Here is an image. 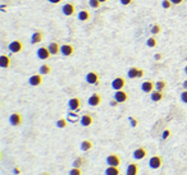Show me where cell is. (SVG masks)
<instances>
[{
    "mask_svg": "<svg viewBox=\"0 0 187 175\" xmlns=\"http://www.w3.org/2000/svg\"><path fill=\"white\" fill-rule=\"evenodd\" d=\"M137 174H139V165L136 163L128 164L126 169V175H137Z\"/></svg>",
    "mask_w": 187,
    "mask_h": 175,
    "instance_id": "ac0fdd59",
    "label": "cell"
},
{
    "mask_svg": "<svg viewBox=\"0 0 187 175\" xmlns=\"http://www.w3.org/2000/svg\"><path fill=\"white\" fill-rule=\"evenodd\" d=\"M79 147H81V150H82V151L87 152V151H90V150L92 148V142H90L88 139H85V141H82V142H81Z\"/></svg>",
    "mask_w": 187,
    "mask_h": 175,
    "instance_id": "484cf974",
    "label": "cell"
},
{
    "mask_svg": "<svg viewBox=\"0 0 187 175\" xmlns=\"http://www.w3.org/2000/svg\"><path fill=\"white\" fill-rule=\"evenodd\" d=\"M78 19L81 21V22H86V21H88L90 18H91V14H90V12L88 10H81L78 13Z\"/></svg>",
    "mask_w": 187,
    "mask_h": 175,
    "instance_id": "603a6c76",
    "label": "cell"
},
{
    "mask_svg": "<svg viewBox=\"0 0 187 175\" xmlns=\"http://www.w3.org/2000/svg\"><path fill=\"white\" fill-rule=\"evenodd\" d=\"M113 99L117 100L119 104H123V102H126V101L128 100V95H127V92H126V91L119 90V91H115Z\"/></svg>",
    "mask_w": 187,
    "mask_h": 175,
    "instance_id": "ba28073f",
    "label": "cell"
},
{
    "mask_svg": "<svg viewBox=\"0 0 187 175\" xmlns=\"http://www.w3.org/2000/svg\"><path fill=\"white\" fill-rule=\"evenodd\" d=\"M156 45H158V41H156L155 36L149 37L148 41H146V46H148V47H156Z\"/></svg>",
    "mask_w": 187,
    "mask_h": 175,
    "instance_id": "83f0119b",
    "label": "cell"
},
{
    "mask_svg": "<svg viewBox=\"0 0 187 175\" xmlns=\"http://www.w3.org/2000/svg\"><path fill=\"white\" fill-rule=\"evenodd\" d=\"M68 107L72 111H78L79 107H81V100H79L78 97H72L68 101Z\"/></svg>",
    "mask_w": 187,
    "mask_h": 175,
    "instance_id": "7c38bea8",
    "label": "cell"
},
{
    "mask_svg": "<svg viewBox=\"0 0 187 175\" xmlns=\"http://www.w3.org/2000/svg\"><path fill=\"white\" fill-rule=\"evenodd\" d=\"M38 73H40V74H43V75L50 74V73H51V66H50L49 64H43L41 66H40Z\"/></svg>",
    "mask_w": 187,
    "mask_h": 175,
    "instance_id": "d4e9b609",
    "label": "cell"
},
{
    "mask_svg": "<svg viewBox=\"0 0 187 175\" xmlns=\"http://www.w3.org/2000/svg\"><path fill=\"white\" fill-rule=\"evenodd\" d=\"M41 175H50V174H49V173H43Z\"/></svg>",
    "mask_w": 187,
    "mask_h": 175,
    "instance_id": "c3c4849f",
    "label": "cell"
},
{
    "mask_svg": "<svg viewBox=\"0 0 187 175\" xmlns=\"http://www.w3.org/2000/svg\"><path fill=\"white\" fill-rule=\"evenodd\" d=\"M184 73H186V74H187V65H186V66H184Z\"/></svg>",
    "mask_w": 187,
    "mask_h": 175,
    "instance_id": "7dc6e473",
    "label": "cell"
},
{
    "mask_svg": "<svg viewBox=\"0 0 187 175\" xmlns=\"http://www.w3.org/2000/svg\"><path fill=\"white\" fill-rule=\"evenodd\" d=\"M150 99H151V101H154V102H159V101H162V100H163V92L154 90V91L150 93Z\"/></svg>",
    "mask_w": 187,
    "mask_h": 175,
    "instance_id": "44dd1931",
    "label": "cell"
},
{
    "mask_svg": "<svg viewBox=\"0 0 187 175\" xmlns=\"http://www.w3.org/2000/svg\"><path fill=\"white\" fill-rule=\"evenodd\" d=\"M181 101L187 104V90H184L182 93H181Z\"/></svg>",
    "mask_w": 187,
    "mask_h": 175,
    "instance_id": "8d00e7d4",
    "label": "cell"
},
{
    "mask_svg": "<svg viewBox=\"0 0 187 175\" xmlns=\"http://www.w3.org/2000/svg\"><path fill=\"white\" fill-rule=\"evenodd\" d=\"M62 12H63V14H64L65 17H71V16L74 14L76 7H74V4H72V3H67V4H64V5L62 7Z\"/></svg>",
    "mask_w": 187,
    "mask_h": 175,
    "instance_id": "5b68a950",
    "label": "cell"
},
{
    "mask_svg": "<svg viewBox=\"0 0 187 175\" xmlns=\"http://www.w3.org/2000/svg\"><path fill=\"white\" fill-rule=\"evenodd\" d=\"M88 5L92 8V9H99L101 3L99 2V0H88Z\"/></svg>",
    "mask_w": 187,
    "mask_h": 175,
    "instance_id": "f546056e",
    "label": "cell"
},
{
    "mask_svg": "<svg viewBox=\"0 0 187 175\" xmlns=\"http://www.w3.org/2000/svg\"><path fill=\"white\" fill-rule=\"evenodd\" d=\"M165 87H167V82L165 80H158V82L155 83V90L156 91H160V92H163L164 90H165Z\"/></svg>",
    "mask_w": 187,
    "mask_h": 175,
    "instance_id": "4316f807",
    "label": "cell"
},
{
    "mask_svg": "<svg viewBox=\"0 0 187 175\" xmlns=\"http://www.w3.org/2000/svg\"><path fill=\"white\" fill-rule=\"evenodd\" d=\"M170 2H172V4H174V5H179V4L183 3V0H170Z\"/></svg>",
    "mask_w": 187,
    "mask_h": 175,
    "instance_id": "ab89813d",
    "label": "cell"
},
{
    "mask_svg": "<svg viewBox=\"0 0 187 175\" xmlns=\"http://www.w3.org/2000/svg\"><path fill=\"white\" fill-rule=\"evenodd\" d=\"M118 104H119V102H118V101H117V100H114V99H113V100H112V101H110V106H117V105H118Z\"/></svg>",
    "mask_w": 187,
    "mask_h": 175,
    "instance_id": "60d3db41",
    "label": "cell"
},
{
    "mask_svg": "<svg viewBox=\"0 0 187 175\" xmlns=\"http://www.w3.org/2000/svg\"><path fill=\"white\" fill-rule=\"evenodd\" d=\"M10 64H12V60H10V58L8 55H2V56H0V66H2V68L7 69V68H9V66H10Z\"/></svg>",
    "mask_w": 187,
    "mask_h": 175,
    "instance_id": "ffe728a7",
    "label": "cell"
},
{
    "mask_svg": "<svg viewBox=\"0 0 187 175\" xmlns=\"http://www.w3.org/2000/svg\"><path fill=\"white\" fill-rule=\"evenodd\" d=\"M79 123H81L82 127H90L94 123V118L90 114H85L81 116V119H79Z\"/></svg>",
    "mask_w": 187,
    "mask_h": 175,
    "instance_id": "2e32d148",
    "label": "cell"
},
{
    "mask_svg": "<svg viewBox=\"0 0 187 175\" xmlns=\"http://www.w3.org/2000/svg\"><path fill=\"white\" fill-rule=\"evenodd\" d=\"M126 86V79L123 77H117L113 79L112 82V88L115 90V91H119V90H123Z\"/></svg>",
    "mask_w": 187,
    "mask_h": 175,
    "instance_id": "6da1fadb",
    "label": "cell"
},
{
    "mask_svg": "<svg viewBox=\"0 0 187 175\" xmlns=\"http://www.w3.org/2000/svg\"><path fill=\"white\" fill-rule=\"evenodd\" d=\"M139 72H140V69L137 68V66H132V68H129L128 72H127V77L131 78V79L139 78Z\"/></svg>",
    "mask_w": 187,
    "mask_h": 175,
    "instance_id": "7402d4cb",
    "label": "cell"
},
{
    "mask_svg": "<svg viewBox=\"0 0 187 175\" xmlns=\"http://www.w3.org/2000/svg\"><path fill=\"white\" fill-rule=\"evenodd\" d=\"M22 122H23V119H22V115H21L19 113H13V114L10 115V118H9V123H10V125H13V127L21 125Z\"/></svg>",
    "mask_w": 187,
    "mask_h": 175,
    "instance_id": "52a82bcc",
    "label": "cell"
},
{
    "mask_svg": "<svg viewBox=\"0 0 187 175\" xmlns=\"http://www.w3.org/2000/svg\"><path fill=\"white\" fill-rule=\"evenodd\" d=\"M60 54L63 56H72L74 54V47L73 45H69V44H64L60 46Z\"/></svg>",
    "mask_w": 187,
    "mask_h": 175,
    "instance_id": "8992f818",
    "label": "cell"
},
{
    "mask_svg": "<svg viewBox=\"0 0 187 175\" xmlns=\"http://www.w3.org/2000/svg\"><path fill=\"white\" fill-rule=\"evenodd\" d=\"M169 136H170V130L169 129H165L163 133H162V138L165 141V139H168L169 138Z\"/></svg>",
    "mask_w": 187,
    "mask_h": 175,
    "instance_id": "d590c367",
    "label": "cell"
},
{
    "mask_svg": "<svg viewBox=\"0 0 187 175\" xmlns=\"http://www.w3.org/2000/svg\"><path fill=\"white\" fill-rule=\"evenodd\" d=\"M162 58H163V55H162V54H160V52H158V54H155V56H154V59L155 60H162Z\"/></svg>",
    "mask_w": 187,
    "mask_h": 175,
    "instance_id": "f35d334b",
    "label": "cell"
},
{
    "mask_svg": "<svg viewBox=\"0 0 187 175\" xmlns=\"http://www.w3.org/2000/svg\"><path fill=\"white\" fill-rule=\"evenodd\" d=\"M48 49H49L51 55H58V54L60 52V45L58 42H50L48 45Z\"/></svg>",
    "mask_w": 187,
    "mask_h": 175,
    "instance_id": "d6986e66",
    "label": "cell"
},
{
    "mask_svg": "<svg viewBox=\"0 0 187 175\" xmlns=\"http://www.w3.org/2000/svg\"><path fill=\"white\" fill-rule=\"evenodd\" d=\"M44 40V33L43 32H40V31H36L32 33L31 36V44L32 45H36V44H40Z\"/></svg>",
    "mask_w": 187,
    "mask_h": 175,
    "instance_id": "e0dca14e",
    "label": "cell"
},
{
    "mask_svg": "<svg viewBox=\"0 0 187 175\" xmlns=\"http://www.w3.org/2000/svg\"><path fill=\"white\" fill-rule=\"evenodd\" d=\"M154 88H155V85H154V82H151V80H145V82L141 85V90L145 93H151L154 91Z\"/></svg>",
    "mask_w": 187,
    "mask_h": 175,
    "instance_id": "9a60e30c",
    "label": "cell"
},
{
    "mask_svg": "<svg viewBox=\"0 0 187 175\" xmlns=\"http://www.w3.org/2000/svg\"><path fill=\"white\" fill-rule=\"evenodd\" d=\"M119 2H121V4L122 5H129L133 0H119Z\"/></svg>",
    "mask_w": 187,
    "mask_h": 175,
    "instance_id": "74e56055",
    "label": "cell"
},
{
    "mask_svg": "<svg viewBox=\"0 0 187 175\" xmlns=\"http://www.w3.org/2000/svg\"><path fill=\"white\" fill-rule=\"evenodd\" d=\"M160 30H162V28H160L159 24H154V26L151 27V33L155 36V35H158V33L160 32Z\"/></svg>",
    "mask_w": 187,
    "mask_h": 175,
    "instance_id": "836d02e7",
    "label": "cell"
},
{
    "mask_svg": "<svg viewBox=\"0 0 187 175\" xmlns=\"http://www.w3.org/2000/svg\"><path fill=\"white\" fill-rule=\"evenodd\" d=\"M69 175H82V170H81V168H73V169H71Z\"/></svg>",
    "mask_w": 187,
    "mask_h": 175,
    "instance_id": "1f68e13d",
    "label": "cell"
},
{
    "mask_svg": "<svg viewBox=\"0 0 187 175\" xmlns=\"http://www.w3.org/2000/svg\"><path fill=\"white\" fill-rule=\"evenodd\" d=\"M128 120H129V124H131V127H137V124H139V122H137V119L135 118V116H129L128 118Z\"/></svg>",
    "mask_w": 187,
    "mask_h": 175,
    "instance_id": "e575fe53",
    "label": "cell"
},
{
    "mask_svg": "<svg viewBox=\"0 0 187 175\" xmlns=\"http://www.w3.org/2000/svg\"><path fill=\"white\" fill-rule=\"evenodd\" d=\"M106 164H108V166H119V164H121V158H119L118 155L112 153V155H109L108 157H106Z\"/></svg>",
    "mask_w": 187,
    "mask_h": 175,
    "instance_id": "30bf717a",
    "label": "cell"
},
{
    "mask_svg": "<svg viewBox=\"0 0 187 175\" xmlns=\"http://www.w3.org/2000/svg\"><path fill=\"white\" fill-rule=\"evenodd\" d=\"M144 74H145V72H144L142 69H140V72H139V78H141V77H144Z\"/></svg>",
    "mask_w": 187,
    "mask_h": 175,
    "instance_id": "7bdbcfd3",
    "label": "cell"
},
{
    "mask_svg": "<svg viewBox=\"0 0 187 175\" xmlns=\"http://www.w3.org/2000/svg\"><path fill=\"white\" fill-rule=\"evenodd\" d=\"M50 51L48 47H40L37 49V58L38 59H41V60H48L50 58Z\"/></svg>",
    "mask_w": 187,
    "mask_h": 175,
    "instance_id": "4fadbf2b",
    "label": "cell"
},
{
    "mask_svg": "<svg viewBox=\"0 0 187 175\" xmlns=\"http://www.w3.org/2000/svg\"><path fill=\"white\" fill-rule=\"evenodd\" d=\"M19 173H21V170H19L18 168H16V169H14V174H17V175H18Z\"/></svg>",
    "mask_w": 187,
    "mask_h": 175,
    "instance_id": "f6af8a7d",
    "label": "cell"
},
{
    "mask_svg": "<svg viewBox=\"0 0 187 175\" xmlns=\"http://www.w3.org/2000/svg\"><path fill=\"white\" fill-rule=\"evenodd\" d=\"M146 155H148V151H146L145 147H137V148L133 151L132 157L135 160H142V158L146 157Z\"/></svg>",
    "mask_w": 187,
    "mask_h": 175,
    "instance_id": "9c48e42d",
    "label": "cell"
},
{
    "mask_svg": "<svg viewBox=\"0 0 187 175\" xmlns=\"http://www.w3.org/2000/svg\"><path fill=\"white\" fill-rule=\"evenodd\" d=\"M57 127L58 128H60V129H63V128H67V120L65 119H59L58 122H57Z\"/></svg>",
    "mask_w": 187,
    "mask_h": 175,
    "instance_id": "4dcf8cb0",
    "label": "cell"
},
{
    "mask_svg": "<svg viewBox=\"0 0 187 175\" xmlns=\"http://www.w3.org/2000/svg\"><path fill=\"white\" fill-rule=\"evenodd\" d=\"M162 164H163V160H162V157H160V156H153V157L149 160V168L153 169V170L160 169Z\"/></svg>",
    "mask_w": 187,
    "mask_h": 175,
    "instance_id": "7a4b0ae2",
    "label": "cell"
},
{
    "mask_svg": "<svg viewBox=\"0 0 187 175\" xmlns=\"http://www.w3.org/2000/svg\"><path fill=\"white\" fill-rule=\"evenodd\" d=\"M99 2L103 4V3H106V2H108V0H99Z\"/></svg>",
    "mask_w": 187,
    "mask_h": 175,
    "instance_id": "bcb514c9",
    "label": "cell"
},
{
    "mask_svg": "<svg viewBox=\"0 0 187 175\" xmlns=\"http://www.w3.org/2000/svg\"><path fill=\"white\" fill-rule=\"evenodd\" d=\"M8 49L10 50V52L13 54H18L23 50V44L19 41V40H14V41H12L8 46Z\"/></svg>",
    "mask_w": 187,
    "mask_h": 175,
    "instance_id": "3957f363",
    "label": "cell"
},
{
    "mask_svg": "<svg viewBox=\"0 0 187 175\" xmlns=\"http://www.w3.org/2000/svg\"><path fill=\"white\" fill-rule=\"evenodd\" d=\"M172 2H170V0H163V2H162V7L164 8V9H170L172 8Z\"/></svg>",
    "mask_w": 187,
    "mask_h": 175,
    "instance_id": "d6a6232c",
    "label": "cell"
},
{
    "mask_svg": "<svg viewBox=\"0 0 187 175\" xmlns=\"http://www.w3.org/2000/svg\"><path fill=\"white\" fill-rule=\"evenodd\" d=\"M100 102H101V96L99 95V93H92L87 100V104L90 106H99Z\"/></svg>",
    "mask_w": 187,
    "mask_h": 175,
    "instance_id": "5bb4252c",
    "label": "cell"
},
{
    "mask_svg": "<svg viewBox=\"0 0 187 175\" xmlns=\"http://www.w3.org/2000/svg\"><path fill=\"white\" fill-rule=\"evenodd\" d=\"M49 3H51V4H58V3H60L62 0H48Z\"/></svg>",
    "mask_w": 187,
    "mask_h": 175,
    "instance_id": "b9f144b4",
    "label": "cell"
},
{
    "mask_svg": "<svg viewBox=\"0 0 187 175\" xmlns=\"http://www.w3.org/2000/svg\"><path fill=\"white\" fill-rule=\"evenodd\" d=\"M86 82L88 85H99V74L96 72H88L86 74Z\"/></svg>",
    "mask_w": 187,
    "mask_h": 175,
    "instance_id": "8fae6325",
    "label": "cell"
},
{
    "mask_svg": "<svg viewBox=\"0 0 187 175\" xmlns=\"http://www.w3.org/2000/svg\"><path fill=\"white\" fill-rule=\"evenodd\" d=\"M44 82V79H43V74H33L28 79V83L32 86V87H37V86H41Z\"/></svg>",
    "mask_w": 187,
    "mask_h": 175,
    "instance_id": "277c9868",
    "label": "cell"
},
{
    "mask_svg": "<svg viewBox=\"0 0 187 175\" xmlns=\"http://www.w3.org/2000/svg\"><path fill=\"white\" fill-rule=\"evenodd\" d=\"M119 173L121 171H119L118 166H108L104 171L105 175H119Z\"/></svg>",
    "mask_w": 187,
    "mask_h": 175,
    "instance_id": "cb8c5ba5",
    "label": "cell"
},
{
    "mask_svg": "<svg viewBox=\"0 0 187 175\" xmlns=\"http://www.w3.org/2000/svg\"><path fill=\"white\" fill-rule=\"evenodd\" d=\"M182 86H183V88H184V90H187V79L183 82V85H182Z\"/></svg>",
    "mask_w": 187,
    "mask_h": 175,
    "instance_id": "ee69618b",
    "label": "cell"
},
{
    "mask_svg": "<svg viewBox=\"0 0 187 175\" xmlns=\"http://www.w3.org/2000/svg\"><path fill=\"white\" fill-rule=\"evenodd\" d=\"M83 163H85L83 157H76L73 161V168H82Z\"/></svg>",
    "mask_w": 187,
    "mask_h": 175,
    "instance_id": "f1b7e54d",
    "label": "cell"
}]
</instances>
